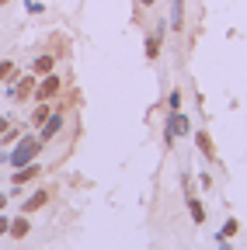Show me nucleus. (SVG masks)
<instances>
[{"mask_svg":"<svg viewBox=\"0 0 247 250\" xmlns=\"http://www.w3.org/2000/svg\"><path fill=\"white\" fill-rule=\"evenodd\" d=\"M45 143L39 139V136H24L11 153H7V160H11V167H24V164H32L35 156H39V149H42Z\"/></svg>","mask_w":247,"mask_h":250,"instance_id":"f257e3e1","label":"nucleus"},{"mask_svg":"<svg viewBox=\"0 0 247 250\" xmlns=\"http://www.w3.org/2000/svg\"><path fill=\"white\" fill-rule=\"evenodd\" d=\"M59 87H63V80H59L56 73H45V80L35 87V98H39V101H52L56 94H59Z\"/></svg>","mask_w":247,"mask_h":250,"instance_id":"f03ea898","label":"nucleus"},{"mask_svg":"<svg viewBox=\"0 0 247 250\" xmlns=\"http://www.w3.org/2000/svg\"><path fill=\"white\" fill-rule=\"evenodd\" d=\"M184 132H188V118L174 108V115H167V143H174V139L184 136Z\"/></svg>","mask_w":247,"mask_h":250,"instance_id":"7ed1b4c3","label":"nucleus"},{"mask_svg":"<svg viewBox=\"0 0 247 250\" xmlns=\"http://www.w3.org/2000/svg\"><path fill=\"white\" fill-rule=\"evenodd\" d=\"M39 129H42V132H39V139H42V143H49V139H52L59 129H63V111H52V115H49V118L39 125Z\"/></svg>","mask_w":247,"mask_h":250,"instance_id":"20e7f679","label":"nucleus"},{"mask_svg":"<svg viewBox=\"0 0 247 250\" xmlns=\"http://www.w3.org/2000/svg\"><path fill=\"white\" fill-rule=\"evenodd\" d=\"M160 42H164V24H157V31H150V42H146V59H157V56H160Z\"/></svg>","mask_w":247,"mask_h":250,"instance_id":"39448f33","label":"nucleus"},{"mask_svg":"<svg viewBox=\"0 0 247 250\" xmlns=\"http://www.w3.org/2000/svg\"><path fill=\"white\" fill-rule=\"evenodd\" d=\"M28 229H32V223H28V212H24V215H18L14 223H11V229H7V233H11L14 240H24V236H28Z\"/></svg>","mask_w":247,"mask_h":250,"instance_id":"423d86ee","label":"nucleus"},{"mask_svg":"<svg viewBox=\"0 0 247 250\" xmlns=\"http://www.w3.org/2000/svg\"><path fill=\"white\" fill-rule=\"evenodd\" d=\"M42 174V167L32 160V164H24V167H18V174H14V184H24V181H32V177H39Z\"/></svg>","mask_w":247,"mask_h":250,"instance_id":"0eeeda50","label":"nucleus"},{"mask_svg":"<svg viewBox=\"0 0 247 250\" xmlns=\"http://www.w3.org/2000/svg\"><path fill=\"white\" fill-rule=\"evenodd\" d=\"M32 90H35V77H24V80H18V87H11V98L24 101V98H28Z\"/></svg>","mask_w":247,"mask_h":250,"instance_id":"6e6552de","label":"nucleus"},{"mask_svg":"<svg viewBox=\"0 0 247 250\" xmlns=\"http://www.w3.org/2000/svg\"><path fill=\"white\" fill-rule=\"evenodd\" d=\"M184 202H188V212H192V219H195V223L202 226V223H205V208H202V202H199L195 195H188Z\"/></svg>","mask_w":247,"mask_h":250,"instance_id":"1a4fd4ad","label":"nucleus"},{"mask_svg":"<svg viewBox=\"0 0 247 250\" xmlns=\"http://www.w3.org/2000/svg\"><path fill=\"white\" fill-rule=\"evenodd\" d=\"M181 18H184V0H171V28L181 31Z\"/></svg>","mask_w":247,"mask_h":250,"instance_id":"9d476101","label":"nucleus"},{"mask_svg":"<svg viewBox=\"0 0 247 250\" xmlns=\"http://www.w3.org/2000/svg\"><path fill=\"white\" fill-rule=\"evenodd\" d=\"M195 143H199V149L209 156V160H212V156H216V149H212V139H209V132H195Z\"/></svg>","mask_w":247,"mask_h":250,"instance_id":"9b49d317","label":"nucleus"},{"mask_svg":"<svg viewBox=\"0 0 247 250\" xmlns=\"http://www.w3.org/2000/svg\"><path fill=\"white\" fill-rule=\"evenodd\" d=\"M52 62H56V59H52V56L45 52V56H39V59H35V66H32V70L45 77V73H52Z\"/></svg>","mask_w":247,"mask_h":250,"instance_id":"f8f14e48","label":"nucleus"},{"mask_svg":"<svg viewBox=\"0 0 247 250\" xmlns=\"http://www.w3.org/2000/svg\"><path fill=\"white\" fill-rule=\"evenodd\" d=\"M45 202H49V195H45V191H35L32 198H28V202H24V212H35V208H42Z\"/></svg>","mask_w":247,"mask_h":250,"instance_id":"ddd939ff","label":"nucleus"},{"mask_svg":"<svg viewBox=\"0 0 247 250\" xmlns=\"http://www.w3.org/2000/svg\"><path fill=\"white\" fill-rule=\"evenodd\" d=\"M49 115H52V108H49V104H45V101H42V104H39V108H35V111H32V125H42V122H45V118H49Z\"/></svg>","mask_w":247,"mask_h":250,"instance_id":"4468645a","label":"nucleus"},{"mask_svg":"<svg viewBox=\"0 0 247 250\" xmlns=\"http://www.w3.org/2000/svg\"><path fill=\"white\" fill-rule=\"evenodd\" d=\"M240 229V223H237V219H226V223H223V233H220V240H226V236H233Z\"/></svg>","mask_w":247,"mask_h":250,"instance_id":"2eb2a0df","label":"nucleus"},{"mask_svg":"<svg viewBox=\"0 0 247 250\" xmlns=\"http://www.w3.org/2000/svg\"><path fill=\"white\" fill-rule=\"evenodd\" d=\"M11 73H14V62H11V59H0V83H4Z\"/></svg>","mask_w":247,"mask_h":250,"instance_id":"dca6fc26","label":"nucleus"},{"mask_svg":"<svg viewBox=\"0 0 247 250\" xmlns=\"http://www.w3.org/2000/svg\"><path fill=\"white\" fill-rule=\"evenodd\" d=\"M28 11H32V14H42V4H39V0H28V4H24Z\"/></svg>","mask_w":247,"mask_h":250,"instance_id":"f3484780","label":"nucleus"},{"mask_svg":"<svg viewBox=\"0 0 247 250\" xmlns=\"http://www.w3.org/2000/svg\"><path fill=\"white\" fill-rule=\"evenodd\" d=\"M7 229H11V219H7V215H0V236H4Z\"/></svg>","mask_w":247,"mask_h":250,"instance_id":"a211bd4d","label":"nucleus"},{"mask_svg":"<svg viewBox=\"0 0 247 250\" xmlns=\"http://www.w3.org/2000/svg\"><path fill=\"white\" fill-rule=\"evenodd\" d=\"M7 129H11V122H7V118H4V115H0V136H4V132H7Z\"/></svg>","mask_w":247,"mask_h":250,"instance_id":"6ab92c4d","label":"nucleus"},{"mask_svg":"<svg viewBox=\"0 0 247 250\" xmlns=\"http://www.w3.org/2000/svg\"><path fill=\"white\" fill-rule=\"evenodd\" d=\"M139 4H143V7H150V4H153V0H139Z\"/></svg>","mask_w":247,"mask_h":250,"instance_id":"aec40b11","label":"nucleus"},{"mask_svg":"<svg viewBox=\"0 0 247 250\" xmlns=\"http://www.w3.org/2000/svg\"><path fill=\"white\" fill-rule=\"evenodd\" d=\"M4 205H7V198H4V195H0V208H4Z\"/></svg>","mask_w":247,"mask_h":250,"instance_id":"412c9836","label":"nucleus"}]
</instances>
